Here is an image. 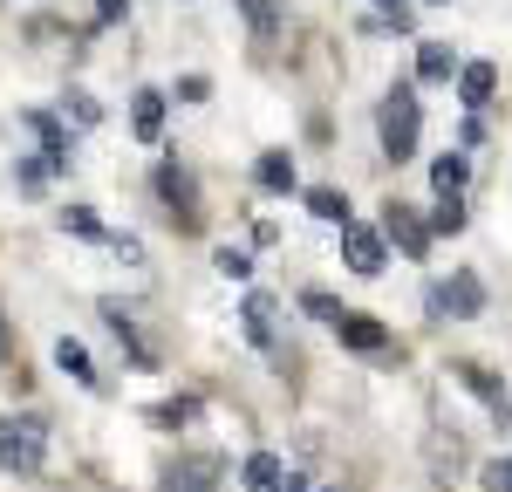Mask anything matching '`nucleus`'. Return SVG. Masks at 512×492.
Returning <instances> with one entry per match:
<instances>
[{
  "label": "nucleus",
  "mask_w": 512,
  "mask_h": 492,
  "mask_svg": "<svg viewBox=\"0 0 512 492\" xmlns=\"http://www.w3.org/2000/svg\"><path fill=\"white\" fill-rule=\"evenodd\" d=\"M164 492H212L205 486V465H171L164 472Z\"/></svg>",
  "instance_id": "6ab92c4d"
},
{
  "label": "nucleus",
  "mask_w": 512,
  "mask_h": 492,
  "mask_svg": "<svg viewBox=\"0 0 512 492\" xmlns=\"http://www.w3.org/2000/svg\"><path fill=\"white\" fill-rule=\"evenodd\" d=\"M390 240L403 246L410 260H424V253H431V226H424L410 205H390V219H383V246H390Z\"/></svg>",
  "instance_id": "39448f33"
},
{
  "label": "nucleus",
  "mask_w": 512,
  "mask_h": 492,
  "mask_svg": "<svg viewBox=\"0 0 512 492\" xmlns=\"http://www.w3.org/2000/svg\"><path fill=\"white\" fill-rule=\"evenodd\" d=\"M130 130H137L144 144H158V130H164V96H158V89H137V103H130Z\"/></svg>",
  "instance_id": "1a4fd4ad"
},
{
  "label": "nucleus",
  "mask_w": 512,
  "mask_h": 492,
  "mask_svg": "<svg viewBox=\"0 0 512 492\" xmlns=\"http://www.w3.org/2000/svg\"><path fill=\"white\" fill-rule=\"evenodd\" d=\"M417 130H424V117H417V89L410 82H396L390 103H383V158H417Z\"/></svg>",
  "instance_id": "f03ea898"
},
{
  "label": "nucleus",
  "mask_w": 512,
  "mask_h": 492,
  "mask_svg": "<svg viewBox=\"0 0 512 492\" xmlns=\"http://www.w3.org/2000/svg\"><path fill=\"white\" fill-rule=\"evenodd\" d=\"M465 178H472V164L458 158V151H451V158H437V164H431V185H437V192H444V199H458V192H465Z\"/></svg>",
  "instance_id": "2eb2a0df"
},
{
  "label": "nucleus",
  "mask_w": 512,
  "mask_h": 492,
  "mask_svg": "<svg viewBox=\"0 0 512 492\" xmlns=\"http://www.w3.org/2000/svg\"><path fill=\"white\" fill-rule=\"evenodd\" d=\"M246 7V21H253V35H274V0H239Z\"/></svg>",
  "instance_id": "412c9836"
},
{
  "label": "nucleus",
  "mask_w": 512,
  "mask_h": 492,
  "mask_svg": "<svg viewBox=\"0 0 512 492\" xmlns=\"http://www.w3.org/2000/svg\"><path fill=\"white\" fill-rule=\"evenodd\" d=\"M253 178H260L267 192H294V158H287V151H267V158L253 164Z\"/></svg>",
  "instance_id": "4468645a"
},
{
  "label": "nucleus",
  "mask_w": 512,
  "mask_h": 492,
  "mask_svg": "<svg viewBox=\"0 0 512 492\" xmlns=\"http://www.w3.org/2000/svg\"><path fill=\"white\" fill-rule=\"evenodd\" d=\"M478 308H485V287H478V274H451L444 287H431V315H451V322H472Z\"/></svg>",
  "instance_id": "7ed1b4c3"
},
{
  "label": "nucleus",
  "mask_w": 512,
  "mask_h": 492,
  "mask_svg": "<svg viewBox=\"0 0 512 492\" xmlns=\"http://www.w3.org/2000/svg\"><path fill=\"white\" fill-rule=\"evenodd\" d=\"M192 417H198V397H171V404L151 410V424H158V431H178V424H192Z\"/></svg>",
  "instance_id": "a211bd4d"
},
{
  "label": "nucleus",
  "mask_w": 512,
  "mask_h": 492,
  "mask_svg": "<svg viewBox=\"0 0 512 492\" xmlns=\"http://www.w3.org/2000/svg\"><path fill=\"white\" fill-rule=\"evenodd\" d=\"M55 369H69L82 390H96V363H89V349H82V342H69V335L55 342Z\"/></svg>",
  "instance_id": "f8f14e48"
},
{
  "label": "nucleus",
  "mask_w": 512,
  "mask_h": 492,
  "mask_svg": "<svg viewBox=\"0 0 512 492\" xmlns=\"http://www.w3.org/2000/svg\"><path fill=\"white\" fill-rule=\"evenodd\" d=\"M96 14H103V21H123V0H96Z\"/></svg>",
  "instance_id": "393cba45"
},
{
  "label": "nucleus",
  "mask_w": 512,
  "mask_h": 492,
  "mask_svg": "<svg viewBox=\"0 0 512 492\" xmlns=\"http://www.w3.org/2000/svg\"><path fill=\"white\" fill-rule=\"evenodd\" d=\"M239 479H246V492H287V465H280L274 451H253Z\"/></svg>",
  "instance_id": "6e6552de"
},
{
  "label": "nucleus",
  "mask_w": 512,
  "mask_h": 492,
  "mask_svg": "<svg viewBox=\"0 0 512 492\" xmlns=\"http://www.w3.org/2000/svg\"><path fill=\"white\" fill-rule=\"evenodd\" d=\"M458 226H465V205L444 199V205H437V219H431V233H458Z\"/></svg>",
  "instance_id": "4be33fe9"
},
{
  "label": "nucleus",
  "mask_w": 512,
  "mask_h": 492,
  "mask_svg": "<svg viewBox=\"0 0 512 492\" xmlns=\"http://www.w3.org/2000/svg\"><path fill=\"white\" fill-rule=\"evenodd\" d=\"M212 260H219V274H226V281H246V274H253V260H246L239 246H219Z\"/></svg>",
  "instance_id": "aec40b11"
},
{
  "label": "nucleus",
  "mask_w": 512,
  "mask_h": 492,
  "mask_svg": "<svg viewBox=\"0 0 512 492\" xmlns=\"http://www.w3.org/2000/svg\"><path fill=\"white\" fill-rule=\"evenodd\" d=\"M492 62H465V69H458V96H465V103H472V110H485V103H492Z\"/></svg>",
  "instance_id": "9d476101"
},
{
  "label": "nucleus",
  "mask_w": 512,
  "mask_h": 492,
  "mask_svg": "<svg viewBox=\"0 0 512 492\" xmlns=\"http://www.w3.org/2000/svg\"><path fill=\"white\" fill-rule=\"evenodd\" d=\"M0 465L14 479H35L48 465V417H7L0 424Z\"/></svg>",
  "instance_id": "f257e3e1"
},
{
  "label": "nucleus",
  "mask_w": 512,
  "mask_h": 492,
  "mask_svg": "<svg viewBox=\"0 0 512 492\" xmlns=\"http://www.w3.org/2000/svg\"><path fill=\"white\" fill-rule=\"evenodd\" d=\"M335 335H342V342H349V349H362V356H376V349H390V328L383 322H369V315H342V322H335Z\"/></svg>",
  "instance_id": "0eeeda50"
},
{
  "label": "nucleus",
  "mask_w": 512,
  "mask_h": 492,
  "mask_svg": "<svg viewBox=\"0 0 512 492\" xmlns=\"http://www.w3.org/2000/svg\"><path fill=\"white\" fill-rule=\"evenodd\" d=\"M308 212H315L321 226H349V199H342V192H328V185L308 192Z\"/></svg>",
  "instance_id": "dca6fc26"
},
{
  "label": "nucleus",
  "mask_w": 512,
  "mask_h": 492,
  "mask_svg": "<svg viewBox=\"0 0 512 492\" xmlns=\"http://www.w3.org/2000/svg\"><path fill=\"white\" fill-rule=\"evenodd\" d=\"M0 349H7V335H0Z\"/></svg>",
  "instance_id": "a878e982"
},
{
  "label": "nucleus",
  "mask_w": 512,
  "mask_h": 492,
  "mask_svg": "<svg viewBox=\"0 0 512 492\" xmlns=\"http://www.w3.org/2000/svg\"><path fill=\"white\" fill-rule=\"evenodd\" d=\"M308 315H321V322H342V315H349V308H335V301H328V294H308Z\"/></svg>",
  "instance_id": "b1692460"
},
{
  "label": "nucleus",
  "mask_w": 512,
  "mask_h": 492,
  "mask_svg": "<svg viewBox=\"0 0 512 492\" xmlns=\"http://www.w3.org/2000/svg\"><path fill=\"white\" fill-rule=\"evenodd\" d=\"M239 315H246V335H253L260 349H274V301H267V294H246Z\"/></svg>",
  "instance_id": "9b49d317"
},
{
  "label": "nucleus",
  "mask_w": 512,
  "mask_h": 492,
  "mask_svg": "<svg viewBox=\"0 0 512 492\" xmlns=\"http://www.w3.org/2000/svg\"><path fill=\"white\" fill-rule=\"evenodd\" d=\"M158 192H164V205H171V219H178V226H198V192H192V178H185V171H178V164H164L158 171Z\"/></svg>",
  "instance_id": "423d86ee"
},
{
  "label": "nucleus",
  "mask_w": 512,
  "mask_h": 492,
  "mask_svg": "<svg viewBox=\"0 0 512 492\" xmlns=\"http://www.w3.org/2000/svg\"><path fill=\"white\" fill-rule=\"evenodd\" d=\"M28 130L41 137V151H48V164L62 171V164H69V137H62V123H55V117H41V110H35V117H28Z\"/></svg>",
  "instance_id": "ddd939ff"
},
{
  "label": "nucleus",
  "mask_w": 512,
  "mask_h": 492,
  "mask_svg": "<svg viewBox=\"0 0 512 492\" xmlns=\"http://www.w3.org/2000/svg\"><path fill=\"white\" fill-rule=\"evenodd\" d=\"M485 492H512V458H492L485 465Z\"/></svg>",
  "instance_id": "5701e85b"
},
{
  "label": "nucleus",
  "mask_w": 512,
  "mask_h": 492,
  "mask_svg": "<svg viewBox=\"0 0 512 492\" xmlns=\"http://www.w3.org/2000/svg\"><path fill=\"white\" fill-rule=\"evenodd\" d=\"M417 76H424V82L451 76V48H444V41H424V48H417Z\"/></svg>",
  "instance_id": "f3484780"
},
{
  "label": "nucleus",
  "mask_w": 512,
  "mask_h": 492,
  "mask_svg": "<svg viewBox=\"0 0 512 492\" xmlns=\"http://www.w3.org/2000/svg\"><path fill=\"white\" fill-rule=\"evenodd\" d=\"M342 260H349L355 274H383V260H390V246H383V233L376 226H342Z\"/></svg>",
  "instance_id": "20e7f679"
}]
</instances>
